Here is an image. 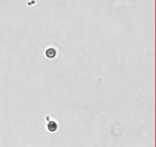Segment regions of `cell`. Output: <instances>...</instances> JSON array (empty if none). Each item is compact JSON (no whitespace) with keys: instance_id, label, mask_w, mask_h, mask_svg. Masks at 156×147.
Here are the masks:
<instances>
[{"instance_id":"obj_1","label":"cell","mask_w":156,"mask_h":147,"mask_svg":"<svg viewBox=\"0 0 156 147\" xmlns=\"http://www.w3.org/2000/svg\"><path fill=\"white\" fill-rule=\"evenodd\" d=\"M57 51L53 47H50L46 49L45 51V56L49 59H53L56 57Z\"/></svg>"},{"instance_id":"obj_2","label":"cell","mask_w":156,"mask_h":147,"mask_svg":"<svg viewBox=\"0 0 156 147\" xmlns=\"http://www.w3.org/2000/svg\"><path fill=\"white\" fill-rule=\"evenodd\" d=\"M47 130L50 133H54L58 129V124L55 120H50L47 122Z\"/></svg>"}]
</instances>
